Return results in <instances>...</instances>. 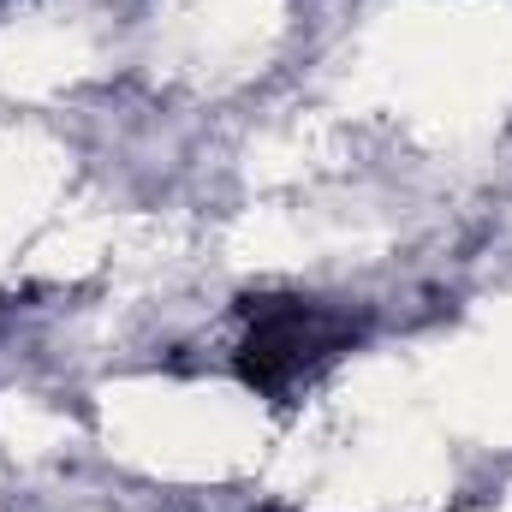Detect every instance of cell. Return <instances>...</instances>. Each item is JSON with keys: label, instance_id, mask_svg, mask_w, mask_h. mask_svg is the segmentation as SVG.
<instances>
[{"label": "cell", "instance_id": "obj_1", "mask_svg": "<svg viewBox=\"0 0 512 512\" xmlns=\"http://www.w3.org/2000/svg\"><path fill=\"white\" fill-rule=\"evenodd\" d=\"M346 340H352V328L340 316L298 304V298H262V304H251V340L239 346V376L256 393H280L304 370H316L322 358H334Z\"/></svg>", "mask_w": 512, "mask_h": 512}]
</instances>
